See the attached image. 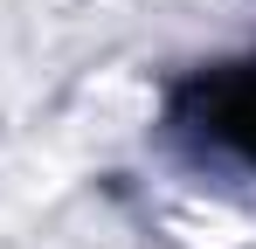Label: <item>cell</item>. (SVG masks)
Here are the masks:
<instances>
[{
	"instance_id": "obj_1",
	"label": "cell",
	"mask_w": 256,
	"mask_h": 249,
	"mask_svg": "<svg viewBox=\"0 0 256 249\" xmlns=\"http://www.w3.org/2000/svg\"><path fill=\"white\" fill-rule=\"evenodd\" d=\"M194 111H201V124H208L214 138H228L236 152L256 160V62L208 76L201 90H194Z\"/></svg>"
}]
</instances>
